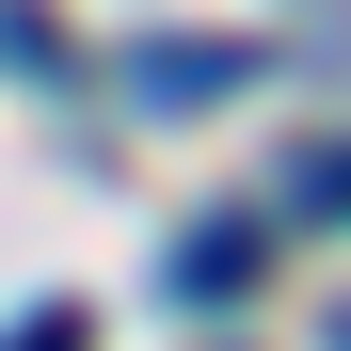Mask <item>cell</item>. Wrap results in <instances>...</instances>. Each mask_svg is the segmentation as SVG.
<instances>
[{"instance_id":"1","label":"cell","mask_w":351,"mask_h":351,"mask_svg":"<svg viewBox=\"0 0 351 351\" xmlns=\"http://www.w3.org/2000/svg\"><path fill=\"white\" fill-rule=\"evenodd\" d=\"M256 271H271V208H208L176 240V304H240Z\"/></svg>"},{"instance_id":"2","label":"cell","mask_w":351,"mask_h":351,"mask_svg":"<svg viewBox=\"0 0 351 351\" xmlns=\"http://www.w3.org/2000/svg\"><path fill=\"white\" fill-rule=\"evenodd\" d=\"M271 64V48H128V96L144 112H208V96H240Z\"/></svg>"},{"instance_id":"3","label":"cell","mask_w":351,"mask_h":351,"mask_svg":"<svg viewBox=\"0 0 351 351\" xmlns=\"http://www.w3.org/2000/svg\"><path fill=\"white\" fill-rule=\"evenodd\" d=\"M287 208H304V223H351V128H335V144H304V160H287Z\"/></svg>"},{"instance_id":"4","label":"cell","mask_w":351,"mask_h":351,"mask_svg":"<svg viewBox=\"0 0 351 351\" xmlns=\"http://www.w3.org/2000/svg\"><path fill=\"white\" fill-rule=\"evenodd\" d=\"M0 351H96V319H80V304H32V319L0 335Z\"/></svg>"}]
</instances>
